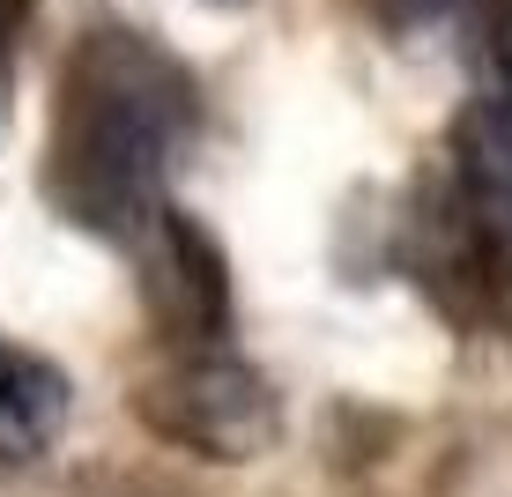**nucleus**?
<instances>
[{
  "mask_svg": "<svg viewBox=\"0 0 512 497\" xmlns=\"http://www.w3.org/2000/svg\"><path fill=\"white\" fill-rule=\"evenodd\" d=\"M193 82L156 38L127 23L82 30L52 82L45 201L97 238L134 245L164 216V171L193 134Z\"/></svg>",
  "mask_w": 512,
  "mask_h": 497,
  "instance_id": "1",
  "label": "nucleus"
},
{
  "mask_svg": "<svg viewBox=\"0 0 512 497\" xmlns=\"http://www.w3.org/2000/svg\"><path fill=\"white\" fill-rule=\"evenodd\" d=\"M134 408L156 438L201 460H253L275 446L282 401L238 349H164L134 386Z\"/></svg>",
  "mask_w": 512,
  "mask_h": 497,
  "instance_id": "2",
  "label": "nucleus"
},
{
  "mask_svg": "<svg viewBox=\"0 0 512 497\" xmlns=\"http://www.w3.org/2000/svg\"><path fill=\"white\" fill-rule=\"evenodd\" d=\"M134 268H141V305H149L164 349H216L231 334V268L193 216L164 208L134 238Z\"/></svg>",
  "mask_w": 512,
  "mask_h": 497,
  "instance_id": "3",
  "label": "nucleus"
},
{
  "mask_svg": "<svg viewBox=\"0 0 512 497\" xmlns=\"http://www.w3.org/2000/svg\"><path fill=\"white\" fill-rule=\"evenodd\" d=\"M453 208L512 260V97H475L453 119Z\"/></svg>",
  "mask_w": 512,
  "mask_h": 497,
  "instance_id": "4",
  "label": "nucleus"
},
{
  "mask_svg": "<svg viewBox=\"0 0 512 497\" xmlns=\"http://www.w3.org/2000/svg\"><path fill=\"white\" fill-rule=\"evenodd\" d=\"M67 386L60 364H45L38 349L0 342V468H23V460L52 453V438L67 431Z\"/></svg>",
  "mask_w": 512,
  "mask_h": 497,
  "instance_id": "5",
  "label": "nucleus"
},
{
  "mask_svg": "<svg viewBox=\"0 0 512 497\" xmlns=\"http://www.w3.org/2000/svg\"><path fill=\"white\" fill-rule=\"evenodd\" d=\"M468 23H475V45H483L498 90L490 97H512V0H468Z\"/></svg>",
  "mask_w": 512,
  "mask_h": 497,
  "instance_id": "6",
  "label": "nucleus"
},
{
  "mask_svg": "<svg viewBox=\"0 0 512 497\" xmlns=\"http://www.w3.org/2000/svg\"><path fill=\"white\" fill-rule=\"evenodd\" d=\"M23 15H30V0H0V82H8L15 38H23Z\"/></svg>",
  "mask_w": 512,
  "mask_h": 497,
  "instance_id": "7",
  "label": "nucleus"
}]
</instances>
